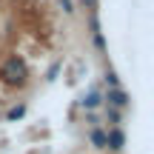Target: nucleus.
<instances>
[{
  "mask_svg": "<svg viewBox=\"0 0 154 154\" xmlns=\"http://www.w3.org/2000/svg\"><path fill=\"white\" fill-rule=\"evenodd\" d=\"M103 114H106V123H109V128H114V126H123V111L111 109V106H103Z\"/></svg>",
  "mask_w": 154,
  "mask_h": 154,
  "instance_id": "0eeeda50",
  "label": "nucleus"
},
{
  "mask_svg": "<svg viewBox=\"0 0 154 154\" xmlns=\"http://www.w3.org/2000/svg\"><path fill=\"white\" fill-rule=\"evenodd\" d=\"M91 43H94V49L103 54L106 51V37H103V32H100V23H97V17L91 14Z\"/></svg>",
  "mask_w": 154,
  "mask_h": 154,
  "instance_id": "423d86ee",
  "label": "nucleus"
},
{
  "mask_svg": "<svg viewBox=\"0 0 154 154\" xmlns=\"http://www.w3.org/2000/svg\"><path fill=\"white\" fill-rule=\"evenodd\" d=\"M57 3H60V9L66 11V14H74V3L72 0H57Z\"/></svg>",
  "mask_w": 154,
  "mask_h": 154,
  "instance_id": "9b49d317",
  "label": "nucleus"
},
{
  "mask_svg": "<svg viewBox=\"0 0 154 154\" xmlns=\"http://www.w3.org/2000/svg\"><path fill=\"white\" fill-rule=\"evenodd\" d=\"M123 149H126V128H123V126L106 128V151L120 154Z\"/></svg>",
  "mask_w": 154,
  "mask_h": 154,
  "instance_id": "7ed1b4c3",
  "label": "nucleus"
},
{
  "mask_svg": "<svg viewBox=\"0 0 154 154\" xmlns=\"http://www.w3.org/2000/svg\"><path fill=\"white\" fill-rule=\"evenodd\" d=\"M80 3H83V6H86V9H91V11H94V9H97V0H80Z\"/></svg>",
  "mask_w": 154,
  "mask_h": 154,
  "instance_id": "ddd939ff",
  "label": "nucleus"
},
{
  "mask_svg": "<svg viewBox=\"0 0 154 154\" xmlns=\"http://www.w3.org/2000/svg\"><path fill=\"white\" fill-rule=\"evenodd\" d=\"M29 63L23 60L20 54H9L3 63H0V80L11 88H23L29 83Z\"/></svg>",
  "mask_w": 154,
  "mask_h": 154,
  "instance_id": "f257e3e1",
  "label": "nucleus"
},
{
  "mask_svg": "<svg viewBox=\"0 0 154 154\" xmlns=\"http://www.w3.org/2000/svg\"><path fill=\"white\" fill-rule=\"evenodd\" d=\"M86 123H88V128L100 126V117H97V111H86Z\"/></svg>",
  "mask_w": 154,
  "mask_h": 154,
  "instance_id": "9d476101",
  "label": "nucleus"
},
{
  "mask_svg": "<svg viewBox=\"0 0 154 154\" xmlns=\"http://www.w3.org/2000/svg\"><path fill=\"white\" fill-rule=\"evenodd\" d=\"M88 146H91L94 151H106V128L103 126L88 128Z\"/></svg>",
  "mask_w": 154,
  "mask_h": 154,
  "instance_id": "39448f33",
  "label": "nucleus"
},
{
  "mask_svg": "<svg viewBox=\"0 0 154 154\" xmlns=\"http://www.w3.org/2000/svg\"><path fill=\"white\" fill-rule=\"evenodd\" d=\"M26 109H29L26 103H17V106H11V109L6 111V120H9V123H14V120H23V117H26Z\"/></svg>",
  "mask_w": 154,
  "mask_h": 154,
  "instance_id": "6e6552de",
  "label": "nucleus"
},
{
  "mask_svg": "<svg viewBox=\"0 0 154 154\" xmlns=\"http://www.w3.org/2000/svg\"><path fill=\"white\" fill-rule=\"evenodd\" d=\"M103 106H111L117 111H128L131 109V94L123 86L120 88H109V91H103Z\"/></svg>",
  "mask_w": 154,
  "mask_h": 154,
  "instance_id": "f03ea898",
  "label": "nucleus"
},
{
  "mask_svg": "<svg viewBox=\"0 0 154 154\" xmlns=\"http://www.w3.org/2000/svg\"><path fill=\"white\" fill-rule=\"evenodd\" d=\"M80 109L83 111H97V109H103V91H100V88H88V91L80 97Z\"/></svg>",
  "mask_w": 154,
  "mask_h": 154,
  "instance_id": "20e7f679",
  "label": "nucleus"
},
{
  "mask_svg": "<svg viewBox=\"0 0 154 154\" xmlns=\"http://www.w3.org/2000/svg\"><path fill=\"white\" fill-rule=\"evenodd\" d=\"M57 72H60V63H54V66H51V69H49V74H46V80H49V83H51V80H54V74H57Z\"/></svg>",
  "mask_w": 154,
  "mask_h": 154,
  "instance_id": "f8f14e48",
  "label": "nucleus"
},
{
  "mask_svg": "<svg viewBox=\"0 0 154 154\" xmlns=\"http://www.w3.org/2000/svg\"><path fill=\"white\" fill-rule=\"evenodd\" d=\"M103 83H106V86H109V88H120V77H117V72H114V69H106V72H103Z\"/></svg>",
  "mask_w": 154,
  "mask_h": 154,
  "instance_id": "1a4fd4ad",
  "label": "nucleus"
}]
</instances>
